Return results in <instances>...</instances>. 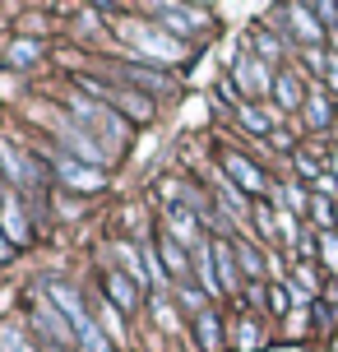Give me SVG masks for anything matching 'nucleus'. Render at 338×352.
Segmentation results:
<instances>
[{
	"instance_id": "9b49d317",
	"label": "nucleus",
	"mask_w": 338,
	"mask_h": 352,
	"mask_svg": "<svg viewBox=\"0 0 338 352\" xmlns=\"http://www.w3.org/2000/svg\"><path fill=\"white\" fill-rule=\"evenodd\" d=\"M158 14L167 19V23H162L167 33H195L199 23H190V19H204L199 10H185V5H158Z\"/></svg>"
},
{
	"instance_id": "9d476101",
	"label": "nucleus",
	"mask_w": 338,
	"mask_h": 352,
	"mask_svg": "<svg viewBox=\"0 0 338 352\" xmlns=\"http://www.w3.org/2000/svg\"><path fill=\"white\" fill-rule=\"evenodd\" d=\"M273 102L283 107V111H297V107H306V93H302V79L292 70L273 74Z\"/></svg>"
},
{
	"instance_id": "ddd939ff",
	"label": "nucleus",
	"mask_w": 338,
	"mask_h": 352,
	"mask_svg": "<svg viewBox=\"0 0 338 352\" xmlns=\"http://www.w3.org/2000/svg\"><path fill=\"white\" fill-rule=\"evenodd\" d=\"M214 264H218V283H223V292H236V287H241V274H236L232 250L223 246V241H214Z\"/></svg>"
},
{
	"instance_id": "5701e85b",
	"label": "nucleus",
	"mask_w": 338,
	"mask_h": 352,
	"mask_svg": "<svg viewBox=\"0 0 338 352\" xmlns=\"http://www.w3.org/2000/svg\"><path fill=\"white\" fill-rule=\"evenodd\" d=\"M37 56H42L37 42H14V47H10V65H33Z\"/></svg>"
},
{
	"instance_id": "2eb2a0df",
	"label": "nucleus",
	"mask_w": 338,
	"mask_h": 352,
	"mask_svg": "<svg viewBox=\"0 0 338 352\" xmlns=\"http://www.w3.org/2000/svg\"><path fill=\"white\" fill-rule=\"evenodd\" d=\"M195 264H199V287H204V292H218V287H223V283H218L214 246H204V241H199V246H195Z\"/></svg>"
},
{
	"instance_id": "f3484780",
	"label": "nucleus",
	"mask_w": 338,
	"mask_h": 352,
	"mask_svg": "<svg viewBox=\"0 0 338 352\" xmlns=\"http://www.w3.org/2000/svg\"><path fill=\"white\" fill-rule=\"evenodd\" d=\"M195 324H199V343H204L209 352H218V348H223V324H218V316H214V311H199V316H195Z\"/></svg>"
},
{
	"instance_id": "473e14b6",
	"label": "nucleus",
	"mask_w": 338,
	"mask_h": 352,
	"mask_svg": "<svg viewBox=\"0 0 338 352\" xmlns=\"http://www.w3.org/2000/svg\"><path fill=\"white\" fill-rule=\"evenodd\" d=\"M153 316H158V324H162V329H177V311H172L167 301H153Z\"/></svg>"
},
{
	"instance_id": "2f4dec72",
	"label": "nucleus",
	"mask_w": 338,
	"mask_h": 352,
	"mask_svg": "<svg viewBox=\"0 0 338 352\" xmlns=\"http://www.w3.org/2000/svg\"><path fill=\"white\" fill-rule=\"evenodd\" d=\"M283 199L292 204V213H306V209H311V199H306V190H302V186H287V190H283Z\"/></svg>"
},
{
	"instance_id": "6e6552de",
	"label": "nucleus",
	"mask_w": 338,
	"mask_h": 352,
	"mask_svg": "<svg viewBox=\"0 0 338 352\" xmlns=\"http://www.w3.org/2000/svg\"><path fill=\"white\" fill-rule=\"evenodd\" d=\"M223 167L232 172V181H236L241 190H255V195H260V190H269V181L260 176V167H255V162H246L241 153H223Z\"/></svg>"
},
{
	"instance_id": "4c0bfd02",
	"label": "nucleus",
	"mask_w": 338,
	"mask_h": 352,
	"mask_svg": "<svg viewBox=\"0 0 338 352\" xmlns=\"http://www.w3.org/2000/svg\"><path fill=\"white\" fill-rule=\"evenodd\" d=\"M334 176H338V144H334Z\"/></svg>"
},
{
	"instance_id": "423d86ee",
	"label": "nucleus",
	"mask_w": 338,
	"mask_h": 352,
	"mask_svg": "<svg viewBox=\"0 0 338 352\" xmlns=\"http://www.w3.org/2000/svg\"><path fill=\"white\" fill-rule=\"evenodd\" d=\"M37 329H42V334L52 338V348L56 352H70V343H74V329L70 324H65V320H60V311H56V301H37Z\"/></svg>"
},
{
	"instance_id": "f03ea898",
	"label": "nucleus",
	"mask_w": 338,
	"mask_h": 352,
	"mask_svg": "<svg viewBox=\"0 0 338 352\" xmlns=\"http://www.w3.org/2000/svg\"><path fill=\"white\" fill-rule=\"evenodd\" d=\"M121 33L139 47L144 56H153V60H162V65H177L181 56H185V47L181 42H172V37H162V33H153L148 23H121Z\"/></svg>"
},
{
	"instance_id": "7c9ffc66",
	"label": "nucleus",
	"mask_w": 338,
	"mask_h": 352,
	"mask_svg": "<svg viewBox=\"0 0 338 352\" xmlns=\"http://www.w3.org/2000/svg\"><path fill=\"white\" fill-rule=\"evenodd\" d=\"M315 287H320V278H315V269H311V264H302V269H297V292H302V297H311Z\"/></svg>"
},
{
	"instance_id": "4be33fe9",
	"label": "nucleus",
	"mask_w": 338,
	"mask_h": 352,
	"mask_svg": "<svg viewBox=\"0 0 338 352\" xmlns=\"http://www.w3.org/2000/svg\"><path fill=\"white\" fill-rule=\"evenodd\" d=\"M278 232H283L287 246H302V232H297V213L292 209H278Z\"/></svg>"
},
{
	"instance_id": "4468645a",
	"label": "nucleus",
	"mask_w": 338,
	"mask_h": 352,
	"mask_svg": "<svg viewBox=\"0 0 338 352\" xmlns=\"http://www.w3.org/2000/svg\"><path fill=\"white\" fill-rule=\"evenodd\" d=\"M162 260H167V278H177V283H190V260H185V250L177 246V241H162Z\"/></svg>"
},
{
	"instance_id": "c9c22d12",
	"label": "nucleus",
	"mask_w": 338,
	"mask_h": 352,
	"mask_svg": "<svg viewBox=\"0 0 338 352\" xmlns=\"http://www.w3.org/2000/svg\"><path fill=\"white\" fill-rule=\"evenodd\" d=\"M269 301H273V311H287V292H283V287H273V292H269Z\"/></svg>"
},
{
	"instance_id": "20e7f679",
	"label": "nucleus",
	"mask_w": 338,
	"mask_h": 352,
	"mask_svg": "<svg viewBox=\"0 0 338 352\" xmlns=\"http://www.w3.org/2000/svg\"><path fill=\"white\" fill-rule=\"evenodd\" d=\"M56 176L65 186H74V190H102L107 186L102 167H89V162H79V158H56Z\"/></svg>"
},
{
	"instance_id": "393cba45",
	"label": "nucleus",
	"mask_w": 338,
	"mask_h": 352,
	"mask_svg": "<svg viewBox=\"0 0 338 352\" xmlns=\"http://www.w3.org/2000/svg\"><path fill=\"white\" fill-rule=\"evenodd\" d=\"M320 255H324V264L338 274V232H320Z\"/></svg>"
},
{
	"instance_id": "dca6fc26",
	"label": "nucleus",
	"mask_w": 338,
	"mask_h": 352,
	"mask_svg": "<svg viewBox=\"0 0 338 352\" xmlns=\"http://www.w3.org/2000/svg\"><path fill=\"white\" fill-rule=\"evenodd\" d=\"M167 228L177 232L185 246H199V236H195V213H190V209H167Z\"/></svg>"
},
{
	"instance_id": "1a4fd4ad",
	"label": "nucleus",
	"mask_w": 338,
	"mask_h": 352,
	"mask_svg": "<svg viewBox=\"0 0 338 352\" xmlns=\"http://www.w3.org/2000/svg\"><path fill=\"white\" fill-rule=\"evenodd\" d=\"M60 144H70L89 167H102V162H107V158H102V144H93L89 130H79V125H60Z\"/></svg>"
},
{
	"instance_id": "f257e3e1",
	"label": "nucleus",
	"mask_w": 338,
	"mask_h": 352,
	"mask_svg": "<svg viewBox=\"0 0 338 352\" xmlns=\"http://www.w3.org/2000/svg\"><path fill=\"white\" fill-rule=\"evenodd\" d=\"M47 297L56 301V311L70 320V329H74V338L84 343V352H111V343L102 338V329H98V320L84 311V301H79V292L74 287H65V283H52L47 287Z\"/></svg>"
},
{
	"instance_id": "a211bd4d",
	"label": "nucleus",
	"mask_w": 338,
	"mask_h": 352,
	"mask_svg": "<svg viewBox=\"0 0 338 352\" xmlns=\"http://www.w3.org/2000/svg\"><path fill=\"white\" fill-rule=\"evenodd\" d=\"M107 287H111V301H116V306H125V311H130V306H139V292L130 287V278H125V274H111Z\"/></svg>"
},
{
	"instance_id": "e433bc0d",
	"label": "nucleus",
	"mask_w": 338,
	"mask_h": 352,
	"mask_svg": "<svg viewBox=\"0 0 338 352\" xmlns=\"http://www.w3.org/2000/svg\"><path fill=\"white\" fill-rule=\"evenodd\" d=\"M10 255H14V246H10V241H5V232H0V260H10Z\"/></svg>"
},
{
	"instance_id": "6ab92c4d",
	"label": "nucleus",
	"mask_w": 338,
	"mask_h": 352,
	"mask_svg": "<svg viewBox=\"0 0 338 352\" xmlns=\"http://www.w3.org/2000/svg\"><path fill=\"white\" fill-rule=\"evenodd\" d=\"M236 116H241V125H246V130H255V135H273V116H269V111H260V107H241Z\"/></svg>"
},
{
	"instance_id": "aec40b11",
	"label": "nucleus",
	"mask_w": 338,
	"mask_h": 352,
	"mask_svg": "<svg viewBox=\"0 0 338 352\" xmlns=\"http://www.w3.org/2000/svg\"><path fill=\"white\" fill-rule=\"evenodd\" d=\"M116 255L125 260V269H130V278H135V283H148V264L135 255V246H116Z\"/></svg>"
},
{
	"instance_id": "c85d7f7f",
	"label": "nucleus",
	"mask_w": 338,
	"mask_h": 352,
	"mask_svg": "<svg viewBox=\"0 0 338 352\" xmlns=\"http://www.w3.org/2000/svg\"><path fill=\"white\" fill-rule=\"evenodd\" d=\"M241 269H246L250 283H260V274H264V264H260V255H255L250 246H241Z\"/></svg>"
},
{
	"instance_id": "b1692460",
	"label": "nucleus",
	"mask_w": 338,
	"mask_h": 352,
	"mask_svg": "<svg viewBox=\"0 0 338 352\" xmlns=\"http://www.w3.org/2000/svg\"><path fill=\"white\" fill-rule=\"evenodd\" d=\"M0 162H5V167H10V181H19V186H28V181H33V172H23V162H19L14 153H10V148H5V144H0Z\"/></svg>"
},
{
	"instance_id": "c756f323",
	"label": "nucleus",
	"mask_w": 338,
	"mask_h": 352,
	"mask_svg": "<svg viewBox=\"0 0 338 352\" xmlns=\"http://www.w3.org/2000/svg\"><path fill=\"white\" fill-rule=\"evenodd\" d=\"M125 79H135V84H148V88H167V84H172L167 74H153V70H125Z\"/></svg>"
},
{
	"instance_id": "a878e982",
	"label": "nucleus",
	"mask_w": 338,
	"mask_h": 352,
	"mask_svg": "<svg viewBox=\"0 0 338 352\" xmlns=\"http://www.w3.org/2000/svg\"><path fill=\"white\" fill-rule=\"evenodd\" d=\"M250 47L264 56V60H278V56H283V47H278V42H273L269 33H255V37H250Z\"/></svg>"
},
{
	"instance_id": "39448f33",
	"label": "nucleus",
	"mask_w": 338,
	"mask_h": 352,
	"mask_svg": "<svg viewBox=\"0 0 338 352\" xmlns=\"http://www.w3.org/2000/svg\"><path fill=\"white\" fill-rule=\"evenodd\" d=\"M232 84L241 88V93H250V98H260V93H273V74H269L255 56H241V60L232 65Z\"/></svg>"
},
{
	"instance_id": "cd10ccee",
	"label": "nucleus",
	"mask_w": 338,
	"mask_h": 352,
	"mask_svg": "<svg viewBox=\"0 0 338 352\" xmlns=\"http://www.w3.org/2000/svg\"><path fill=\"white\" fill-rule=\"evenodd\" d=\"M218 195H223V204H227V213L232 218H246V199L232 190V186H218Z\"/></svg>"
},
{
	"instance_id": "72a5a7b5",
	"label": "nucleus",
	"mask_w": 338,
	"mask_h": 352,
	"mask_svg": "<svg viewBox=\"0 0 338 352\" xmlns=\"http://www.w3.org/2000/svg\"><path fill=\"white\" fill-rule=\"evenodd\" d=\"M102 320H107L111 338H125V324H121V320H116V311H111V306H102Z\"/></svg>"
},
{
	"instance_id": "f704fd0d",
	"label": "nucleus",
	"mask_w": 338,
	"mask_h": 352,
	"mask_svg": "<svg viewBox=\"0 0 338 352\" xmlns=\"http://www.w3.org/2000/svg\"><path fill=\"white\" fill-rule=\"evenodd\" d=\"M255 343H260V329H255V320H246L241 324V348H255Z\"/></svg>"
},
{
	"instance_id": "f8f14e48",
	"label": "nucleus",
	"mask_w": 338,
	"mask_h": 352,
	"mask_svg": "<svg viewBox=\"0 0 338 352\" xmlns=\"http://www.w3.org/2000/svg\"><path fill=\"white\" fill-rule=\"evenodd\" d=\"M306 121H311V130H329V121H334V107H329V98L320 88L306 93Z\"/></svg>"
},
{
	"instance_id": "412c9836",
	"label": "nucleus",
	"mask_w": 338,
	"mask_h": 352,
	"mask_svg": "<svg viewBox=\"0 0 338 352\" xmlns=\"http://www.w3.org/2000/svg\"><path fill=\"white\" fill-rule=\"evenodd\" d=\"M5 232H10V241H23L28 236V223H23L19 204H5Z\"/></svg>"
},
{
	"instance_id": "7ed1b4c3",
	"label": "nucleus",
	"mask_w": 338,
	"mask_h": 352,
	"mask_svg": "<svg viewBox=\"0 0 338 352\" xmlns=\"http://www.w3.org/2000/svg\"><path fill=\"white\" fill-rule=\"evenodd\" d=\"M65 102H70V111L79 116V121H89V125H98V130H107L111 140H121V135H125V121L111 111L107 102H89V98H79V93H65Z\"/></svg>"
},
{
	"instance_id": "bb28decb",
	"label": "nucleus",
	"mask_w": 338,
	"mask_h": 352,
	"mask_svg": "<svg viewBox=\"0 0 338 352\" xmlns=\"http://www.w3.org/2000/svg\"><path fill=\"white\" fill-rule=\"evenodd\" d=\"M0 348L5 352H33V343L19 334V329H0Z\"/></svg>"
},
{
	"instance_id": "0eeeda50",
	"label": "nucleus",
	"mask_w": 338,
	"mask_h": 352,
	"mask_svg": "<svg viewBox=\"0 0 338 352\" xmlns=\"http://www.w3.org/2000/svg\"><path fill=\"white\" fill-rule=\"evenodd\" d=\"M287 19H292V33L302 37L306 47H320L324 42V23H315V10L311 5H287Z\"/></svg>"
}]
</instances>
